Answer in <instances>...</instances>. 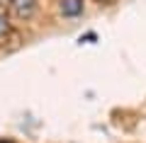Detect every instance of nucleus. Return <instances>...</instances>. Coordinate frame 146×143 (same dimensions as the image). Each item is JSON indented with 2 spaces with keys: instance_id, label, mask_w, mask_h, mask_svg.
I'll list each match as a JSON object with an SVG mask.
<instances>
[{
  "instance_id": "obj_2",
  "label": "nucleus",
  "mask_w": 146,
  "mask_h": 143,
  "mask_svg": "<svg viewBox=\"0 0 146 143\" xmlns=\"http://www.w3.org/2000/svg\"><path fill=\"white\" fill-rule=\"evenodd\" d=\"M85 7V0H61L58 3V12H61L66 20H73V17H80Z\"/></svg>"
},
{
  "instance_id": "obj_1",
  "label": "nucleus",
  "mask_w": 146,
  "mask_h": 143,
  "mask_svg": "<svg viewBox=\"0 0 146 143\" xmlns=\"http://www.w3.org/2000/svg\"><path fill=\"white\" fill-rule=\"evenodd\" d=\"M7 5L15 12V17H20V20H29L36 12V0H7Z\"/></svg>"
},
{
  "instance_id": "obj_4",
  "label": "nucleus",
  "mask_w": 146,
  "mask_h": 143,
  "mask_svg": "<svg viewBox=\"0 0 146 143\" xmlns=\"http://www.w3.org/2000/svg\"><path fill=\"white\" fill-rule=\"evenodd\" d=\"M0 143H12V141H10V138H0Z\"/></svg>"
},
{
  "instance_id": "obj_3",
  "label": "nucleus",
  "mask_w": 146,
  "mask_h": 143,
  "mask_svg": "<svg viewBox=\"0 0 146 143\" xmlns=\"http://www.w3.org/2000/svg\"><path fill=\"white\" fill-rule=\"evenodd\" d=\"M12 32V24H10V20H7V15L5 12H0V41L5 39L7 34Z\"/></svg>"
}]
</instances>
